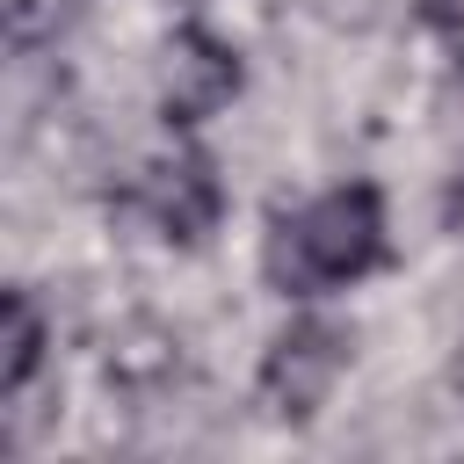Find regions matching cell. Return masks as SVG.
<instances>
[{
  "label": "cell",
  "instance_id": "6da1fadb",
  "mask_svg": "<svg viewBox=\"0 0 464 464\" xmlns=\"http://www.w3.org/2000/svg\"><path fill=\"white\" fill-rule=\"evenodd\" d=\"M384 261V196L370 181H341L268 232V283L283 297H319Z\"/></svg>",
  "mask_w": 464,
  "mask_h": 464
},
{
  "label": "cell",
  "instance_id": "7a4b0ae2",
  "mask_svg": "<svg viewBox=\"0 0 464 464\" xmlns=\"http://www.w3.org/2000/svg\"><path fill=\"white\" fill-rule=\"evenodd\" d=\"M341 370H348V334L334 319H290L268 341L254 392H261L268 420H312L326 406V392L341 384Z\"/></svg>",
  "mask_w": 464,
  "mask_h": 464
},
{
  "label": "cell",
  "instance_id": "3957f363",
  "mask_svg": "<svg viewBox=\"0 0 464 464\" xmlns=\"http://www.w3.org/2000/svg\"><path fill=\"white\" fill-rule=\"evenodd\" d=\"M130 210H138L167 246H203V239L218 232V218H225V188H218V174H210L203 152H167V160L138 167Z\"/></svg>",
  "mask_w": 464,
  "mask_h": 464
},
{
  "label": "cell",
  "instance_id": "277c9868",
  "mask_svg": "<svg viewBox=\"0 0 464 464\" xmlns=\"http://www.w3.org/2000/svg\"><path fill=\"white\" fill-rule=\"evenodd\" d=\"M239 94V51L225 36H210L203 22H181L174 44H167V80H160V116L174 130L218 116L225 102Z\"/></svg>",
  "mask_w": 464,
  "mask_h": 464
},
{
  "label": "cell",
  "instance_id": "5b68a950",
  "mask_svg": "<svg viewBox=\"0 0 464 464\" xmlns=\"http://www.w3.org/2000/svg\"><path fill=\"white\" fill-rule=\"evenodd\" d=\"M36 362H44V312L29 304V290H7V304H0V392L22 399Z\"/></svg>",
  "mask_w": 464,
  "mask_h": 464
},
{
  "label": "cell",
  "instance_id": "8992f818",
  "mask_svg": "<svg viewBox=\"0 0 464 464\" xmlns=\"http://www.w3.org/2000/svg\"><path fill=\"white\" fill-rule=\"evenodd\" d=\"M428 29L442 36V51H450V65L464 72V0H428Z\"/></svg>",
  "mask_w": 464,
  "mask_h": 464
},
{
  "label": "cell",
  "instance_id": "52a82bcc",
  "mask_svg": "<svg viewBox=\"0 0 464 464\" xmlns=\"http://www.w3.org/2000/svg\"><path fill=\"white\" fill-rule=\"evenodd\" d=\"M450 384H457V399H464V334H457V355H450Z\"/></svg>",
  "mask_w": 464,
  "mask_h": 464
}]
</instances>
